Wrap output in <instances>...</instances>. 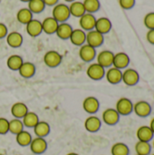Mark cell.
Instances as JSON below:
<instances>
[{
	"label": "cell",
	"instance_id": "6da1fadb",
	"mask_svg": "<svg viewBox=\"0 0 154 155\" xmlns=\"http://www.w3.org/2000/svg\"><path fill=\"white\" fill-rule=\"evenodd\" d=\"M52 16L58 22L64 23L66 22L69 17L71 16L69 6L64 3H58L54 6H53L52 10Z\"/></svg>",
	"mask_w": 154,
	"mask_h": 155
},
{
	"label": "cell",
	"instance_id": "7a4b0ae2",
	"mask_svg": "<svg viewBox=\"0 0 154 155\" xmlns=\"http://www.w3.org/2000/svg\"><path fill=\"white\" fill-rule=\"evenodd\" d=\"M115 110L118 112L120 116H127L133 113V103L127 97L120 98L115 105Z\"/></svg>",
	"mask_w": 154,
	"mask_h": 155
},
{
	"label": "cell",
	"instance_id": "3957f363",
	"mask_svg": "<svg viewBox=\"0 0 154 155\" xmlns=\"http://www.w3.org/2000/svg\"><path fill=\"white\" fill-rule=\"evenodd\" d=\"M140 81L139 73L133 68H126L123 71L122 82L127 86H134Z\"/></svg>",
	"mask_w": 154,
	"mask_h": 155
},
{
	"label": "cell",
	"instance_id": "277c9868",
	"mask_svg": "<svg viewBox=\"0 0 154 155\" xmlns=\"http://www.w3.org/2000/svg\"><path fill=\"white\" fill-rule=\"evenodd\" d=\"M63 57L61 54H59L57 51L50 50L47 51L44 55V63L46 66L50 68H55L62 63Z\"/></svg>",
	"mask_w": 154,
	"mask_h": 155
},
{
	"label": "cell",
	"instance_id": "5b68a950",
	"mask_svg": "<svg viewBox=\"0 0 154 155\" xmlns=\"http://www.w3.org/2000/svg\"><path fill=\"white\" fill-rule=\"evenodd\" d=\"M86 74L90 79L93 81H99L104 77L105 68H103L102 65H100L97 63H93L88 66L86 70Z\"/></svg>",
	"mask_w": 154,
	"mask_h": 155
},
{
	"label": "cell",
	"instance_id": "8992f818",
	"mask_svg": "<svg viewBox=\"0 0 154 155\" xmlns=\"http://www.w3.org/2000/svg\"><path fill=\"white\" fill-rule=\"evenodd\" d=\"M133 113L141 118L148 117L152 114V105L146 101H138L133 104Z\"/></svg>",
	"mask_w": 154,
	"mask_h": 155
},
{
	"label": "cell",
	"instance_id": "52a82bcc",
	"mask_svg": "<svg viewBox=\"0 0 154 155\" xmlns=\"http://www.w3.org/2000/svg\"><path fill=\"white\" fill-rule=\"evenodd\" d=\"M104 42V36L103 35H102L101 33L97 32L95 29L88 31L86 33V44L97 48L99 46H101Z\"/></svg>",
	"mask_w": 154,
	"mask_h": 155
},
{
	"label": "cell",
	"instance_id": "ba28073f",
	"mask_svg": "<svg viewBox=\"0 0 154 155\" xmlns=\"http://www.w3.org/2000/svg\"><path fill=\"white\" fill-rule=\"evenodd\" d=\"M114 54L110 50L101 51L98 54H96L97 64L102 65L103 68H110L113 66Z\"/></svg>",
	"mask_w": 154,
	"mask_h": 155
},
{
	"label": "cell",
	"instance_id": "9c48e42d",
	"mask_svg": "<svg viewBox=\"0 0 154 155\" xmlns=\"http://www.w3.org/2000/svg\"><path fill=\"white\" fill-rule=\"evenodd\" d=\"M96 48L84 44L82 46H80L79 49V56L81 60H83L85 63H90L92 62L95 57H96Z\"/></svg>",
	"mask_w": 154,
	"mask_h": 155
},
{
	"label": "cell",
	"instance_id": "30bf717a",
	"mask_svg": "<svg viewBox=\"0 0 154 155\" xmlns=\"http://www.w3.org/2000/svg\"><path fill=\"white\" fill-rule=\"evenodd\" d=\"M96 19L97 18L94 16L93 14L85 13L79 18V25L81 26V29L86 32L93 30L95 27Z\"/></svg>",
	"mask_w": 154,
	"mask_h": 155
},
{
	"label": "cell",
	"instance_id": "8fae6325",
	"mask_svg": "<svg viewBox=\"0 0 154 155\" xmlns=\"http://www.w3.org/2000/svg\"><path fill=\"white\" fill-rule=\"evenodd\" d=\"M120 114H118V112L115 110V108H108L105 109L102 115V119L103 122L110 126H113L115 124H118V122L120 121Z\"/></svg>",
	"mask_w": 154,
	"mask_h": 155
},
{
	"label": "cell",
	"instance_id": "7c38bea8",
	"mask_svg": "<svg viewBox=\"0 0 154 155\" xmlns=\"http://www.w3.org/2000/svg\"><path fill=\"white\" fill-rule=\"evenodd\" d=\"M83 108L85 113L93 115L98 112L100 108V102L94 96H88L83 102Z\"/></svg>",
	"mask_w": 154,
	"mask_h": 155
},
{
	"label": "cell",
	"instance_id": "4fadbf2b",
	"mask_svg": "<svg viewBox=\"0 0 154 155\" xmlns=\"http://www.w3.org/2000/svg\"><path fill=\"white\" fill-rule=\"evenodd\" d=\"M130 64V56L124 52H119L114 54L113 66L120 70L126 69Z\"/></svg>",
	"mask_w": 154,
	"mask_h": 155
},
{
	"label": "cell",
	"instance_id": "5bb4252c",
	"mask_svg": "<svg viewBox=\"0 0 154 155\" xmlns=\"http://www.w3.org/2000/svg\"><path fill=\"white\" fill-rule=\"evenodd\" d=\"M25 30L28 35L31 37H37L43 33L42 22L37 19H32L25 25Z\"/></svg>",
	"mask_w": 154,
	"mask_h": 155
},
{
	"label": "cell",
	"instance_id": "9a60e30c",
	"mask_svg": "<svg viewBox=\"0 0 154 155\" xmlns=\"http://www.w3.org/2000/svg\"><path fill=\"white\" fill-rule=\"evenodd\" d=\"M105 78L108 83L111 84H118L122 82V76H123V71L115 68L113 66L108 68L107 71H105Z\"/></svg>",
	"mask_w": 154,
	"mask_h": 155
},
{
	"label": "cell",
	"instance_id": "2e32d148",
	"mask_svg": "<svg viewBox=\"0 0 154 155\" xmlns=\"http://www.w3.org/2000/svg\"><path fill=\"white\" fill-rule=\"evenodd\" d=\"M29 146H30V150L33 153L42 154L47 149V143L44 138L36 137L34 139H32V142L29 144Z\"/></svg>",
	"mask_w": 154,
	"mask_h": 155
},
{
	"label": "cell",
	"instance_id": "e0dca14e",
	"mask_svg": "<svg viewBox=\"0 0 154 155\" xmlns=\"http://www.w3.org/2000/svg\"><path fill=\"white\" fill-rule=\"evenodd\" d=\"M101 126H102V120L93 114L88 116L84 121V128L89 133L98 132L101 129Z\"/></svg>",
	"mask_w": 154,
	"mask_h": 155
},
{
	"label": "cell",
	"instance_id": "ac0fdd59",
	"mask_svg": "<svg viewBox=\"0 0 154 155\" xmlns=\"http://www.w3.org/2000/svg\"><path fill=\"white\" fill-rule=\"evenodd\" d=\"M69 40L73 45L76 46H82L86 42V33L81 28L74 29Z\"/></svg>",
	"mask_w": 154,
	"mask_h": 155
},
{
	"label": "cell",
	"instance_id": "d6986e66",
	"mask_svg": "<svg viewBox=\"0 0 154 155\" xmlns=\"http://www.w3.org/2000/svg\"><path fill=\"white\" fill-rule=\"evenodd\" d=\"M136 137L138 141L150 143L154 138V134L149 125H143L137 129Z\"/></svg>",
	"mask_w": 154,
	"mask_h": 155
},
{
	"label": "cell",
	"instance_id": "ffe728a7",
	"mask_svg": "<svg viewBox=\"0 0 154 155\" xmlns=\"http://www.w3.org/2000/svg\"><path fill=\"white\" fill-rule=\"evenodd\" d=\"M5 39H6L7 45L12 48L20 47L23 45V42H24L23 35L19 32H16V31H13V32L8 33Z\"/></svg>",
	"mask_w": 154,
	"mask_h": 155
},
{
	"label": "cell",
	"instance_id": "44dd1931",
	"mask_svg": "<svg viewBox=\"0 0 154 155\" xmlns=\"http://www.w3.org/2000/svg\"><path fill=\"white\" fill-rule=\"evenodd\" d=\"M112 22L109 18L107 17H99L96 19V23H95V27L94 29L101 33L102 35H105V34H108L111 29H112Z\"/></svg>",
	"mask_w": 154,
	"mask_h": 155
},
{
	"label": "cell",
	"instance_id": "7402d4cb",
	"mask_svg": "<svg viewBox=\"0 0 154 155\" xmlns=\"http://www.w3.org/2000/svg\"><path fill=\"white\" fill-rule=\"evenodd\" d=\"M58 25H59V23L53 16H48L42 21L43 32H44L47 35L55 34Z\"/></svg>",
	"mask_w": 154,
	"mask_h": 155
},
{
	"label": "cell",
	"instance_id": "603a6c76",
	"mask_svg": "<svg viewBox=\"0 0 154 155\" xmlns=\"http://www.w3.org/2000/svg\"><path fill=\"white\" fill-rule=\"evenodd\" d=\"M73 30H74V28L72 27V25L70 24H68L66 22L59 23L55 34H56V35L60 39H62V40H67V39L70 38Z\"/></svg>",
	"mask_w": 154,
	"mask_h": 155
},
{
	"label": "cell",
	"instance_id": "cb8c5ba5",
	"mask_svg": "<svg viewBox=\"0 0 154 155\" xmlns=\"http://www.w3.org/2000/svg\"><path fill=\"white\" fill-rule=\"evenodd\" d=\"M28 107L25 104L17 102L14 104L11 107V114L14 116V118L16 119H23V117L28 113Z\"/></svg>",
	"mask_w": 154,
	"mask_h": 155
},
{
	"label": "cell",
	"instance_id": "d4e9b609",
	"mask_svg": "<svg viewBox=\"0 0 154 155\" xmlns=\"http://www.w3.org/2000/svg\"><path fill=\"white\" fill-rule=\"evenodd\" d=\"M35 71H36L35 65L33 63L24 62L23 64L21 65V67L18 70V73L22 77L28 79V78H31V77H33L34 75Z\"/></svg>",
	"mask_w": 154,
	"mask_h": 155
},
{
	"label": "cell",
	"instance_id": "484cf974",
	"mask_svg": "<svg viewBox=\"0 0 154 155\" xmlns=\"http://www.w3.org/2000/svg\"><path fill=\"white\" fill-rule=\"evenodd\" d=\"M50 125L48 123L44 121H39L36 125L34 127V133L36 135V137L44 138L50 134Z\"/></svg>",
	"mask_w": 154,
	"mask_h": 155
},
{
	"label": "cell",
	"instance_id": "4316f807",
	"mask_svg": "<svg viewBox=\"0 0 154 155\" xmlns=\"http://www.w3.org/2000/svg\"><path fill=\"white\" fill-rule=\"evenodd\" d=\"M69 6V10H70V14L71 15L74 16V17H78L80 18L83 15H84L86 12H85V9H84V4L83 2L81 1H74L70 4Z\"/></svg>",
	"mask_w": 154,
	"mask_h": 155
},
{
	"label": "cell",
	"instance_id": "83f0119b",
	"mask_svg": "<svg viewBox=\"0 0 154 155\" xmlns=\"http://www.w3.org/2000/svg\"><path fill=\"white\" fill-rule=\"evenodd\" d=\"M23 63H24V60L22 56L18 54H12L7 58L6 65L12 71H18L21 65L23 64Z\"/></svg>",
	"mask_w": 154,
	"mask_h": 155
},
{
	"label": "cell",
	"instance_id": "f1b7e54d",
	"mask_svg": "<svg viewBox=\"0 0 154 155\" xmlns=\"http://www.w3.org/2000/svg\"><path fill=\"white\" fill-rule=\"evenodd\" d=\"M16 19L20 24L26 25L33 19V14L27 7H24L19 9L16 13Z\"/></svg>",
	"mask_w": 154,
	"mask_h": 155
},
{
	"label": "cell",
	"instance_id": "f546056e",
	"mask_svg": "<svg viewBox=\"0 0 154 155\" xmlns=\"http://www.w3.org/2000/svg\"><path fill=\"white\" fill-rule=\"evenodd\" d=\"M23 124L25 127L27 128H34L36 124L39 122V117L38 115L34 113V112H28L22 119Z\"/></svg>",
	"mask_w": 154,
	"mask_h": 155
},
{
	"label": "cell",
	"instance_id": "4dcf8cb0",
	"mask_svg": "<svg viewBox=\"0 0 154 155\" xmlns=\"http://www.w3.org/2000/svg\"><path fill=\"white\" fill-rule=\"evenodd\" d=\"M32 135L29 132L23 130L22 132H20L19 134H17L15 135V141L18 143V145L22 146V147H25L28 146L31 142H32Z\"/></svg>",
	"mask_w": 154,
	"mask_h": 155
},
{
	"label": "cell",
	"instance_id": "1f68e13d",
	"mask_svg": "<svg viewBox=\"0 0 154 155\" xmlns=\"http://www.w3.org/2000/svg\"><path fill=\"white\" fill-rule=\"evenodd\" d=\"M136 154L138 155H150L152 153V145L150 143L138 141L134 146Z\"/></svg>",
	"mask_w": 154,
	"mask_h": 155
},
{
	"label": "cell",
	"instance_id": "d6a6232c",
	"mask_svg": "<svg viewBox=\"0 0 154 155\" xmlns=\"http://www.w3.org/2000/svg\"><path fill=\"white\" fill-rule=\"evenodd\" d=\"M112 155H129L130 149L124 143H116L111 148Z\"/></svg>",
	"mask_w": 154,
	"mask_h": 155
},
{
	"label": "cell",
	"instance_id": "836d02e7",
	"mask_svg": "<svg viewBox=\"0 0 154 155\" xmlns=\"http://www.w3.org/2000/svg\"><path fill=\"white\" fill-rule=\"evenodd\" d=\"M27 4V8L32 12V14H40L46 6L43 0H30Z\"/></svg>",
	"mask_w": 154,
	"mask_h": 155
},
{
	"label": "cell",
	"instance_id": "e575fe53",
	"mask_svg": "<svg viewBox=\"0 0 154 155\" xmlns=\"http://www.w3.org/2000/svg\"><path fill=\"white\" fill-rule=\"evenodd\" d=\"M83 4H84L85 12L90 13V14L96 13L101 7V3L99 0H84Z\"/></svg>",
	"mask_w": 154,
	"mask_h": 155
},
{
	"label": "cell",
	"instance_id": "d590c367",
	"mask_svg": "<svg viewBox=\"0 0 154 155\" xmlns=\"http://www.w3.org/2000/svg\"><path fill=\"white\" fill-rule=\"evenodd\" d=\"M24 127L25 126H24L21 119L14 118L9 121V132L15 135H16L17 134L22 132L24 130Z\"/></svg>",
	"mask_w": 154,
	"mask_h": 155
},
{
	"label": "cell",
	"instance_id": "8d00e7d4",
	"mask_svg": "<svg viewBox=\"0 0 154 155\" xmlns=\"http://www.w3.org/2000/svg\"><path fill=\"white\" fill-rule=\"evenodd\" d=\"M143 24L148 30L154 29V12H150L145 15L143 18Z\"/></svg>",
	"mask_w": 154,
	"mask_h": 155
},
{
	"label": "cell",
	"instance_id": "74e56055",
	"mask_svg": "<svg viewBox=\"0 0 154 155\" xmlns=\"http://www.w3.org/2000/svg\"><path fill=\"white\" fill-rule=\"evenodd\" d=\"M9 132V121L4 117H0V134L4 135Z\"/></svg>",
	"mask_w": 154,
	"mask_h": 155
},
{
	"label": "cell",
	"instance_id": "f35d334b",
	"mask_svg": "<svg viewBox=\"0 0 154 155\" xmlns=\"http://www.w3.org/2000/svg\"><path fill=\"white\" fill-rule=\"evenodd\" d=\"M136 0H119L120 6L124 10H130L134 7Z\"/></svg>",
	"mask_w": 154,
	"mask_h": 155
},
{
	"label": "cell",
	"instance_id": "ab89813d",
	"mask_svg": "<svg viewBox=\"0 0 154 155\" xmlns=\"http://www.w3.org/2000/svg\"><path fill=\"white\" fill-rule=\"evenodd\" d=\"M7 34H8L7 26L4 23L0 22V39H3V38L6 37Z\"/></svg>",
	"mask_w": 154,
	"mask_h": 155
},
{
	"label": "cell",
	"instance_id": "60d3db41",
	"mask_svg": "<svg viewBox=\"0 0 154 155\" xmlns=\"http://www.w3.org/2000/svg\"><path fill=\"white\" fill-rule=\"evenodd\" d=\"M146 39L149 44L154 45V29L148 30V32L146 34Z\"/></svg>",
	"mask_w": 154,
	"mask_h": 155
},
{
	"label": "cell",
	"instance_id": "b9f144b4",
	"mask_svg": "<svg viewBox=\"0 0 154 155\" xmlns=\"http://www.w3.org/2000/svg\"><path fill=\"white\" fill-rule=\"evenodd\" d=\"M44 5L47 6H54L59 3V0H43Z\"/></svg>",
	"mask_w": 154,
	"mask_h": 155
},
{
	"label": "cell",
	"instance_id": "7bdbcfd3",
	"mask_svg": "<svg viewBox=\"0 0 154 155\" xmlns=\"http://www.w3.org/2000/svg\"><path fill=\"white\" fill-rule=\"evenodd\" d=\"M150 128L152 129V133L154 134V117L151 120V122H150Z\"/></svg>",
	"mask_w": 154,
	"mask_h": 155
},
{
	"label": "cell",
	"instance_id": "ee69618b",
	"mask_svg": "<svg viewBox=\"0 0 154 155\" xmlns=\"http://www.w3.org/2000/svg\"><path fill=\"white\" fill-rule=\"evenodd\" d=\"M66 155H79L78 153H67Z\"/></svg>",
	"mask_w": 154,
	"mask_h": 155
},
{
	"label": "cell",
	"instance_id": "f6af8a7d",
	"mask_svg": "<svg viewBox=\"0 0 154 155\" xmlns=\"http://www.w3.org/2000/svg\"><path fill=\"white\" fill-rule=\"evenodd\" d=\"M65 2H68V3H72V2H74V1H75V0H64Z\"/></svg>",
	"mask_w": 154,
	"mask_h": 155
},
{
	"label": "cell",
	"instance_id": "bcb514c9",
	"mask_svg": "<svg viewBox=\"0 0 154 155\" xmlns=\"http://www.w3.org/2000/svg\"><path fill=\"white\" fill-rule=\"evenodd\" d=\"M20 1H21V2H25V3H28L30 0H20Z\"/></svg>",
	"mask_w": 154,
	"mask_h": 155
},
{
	"label": "cell",
	"instance_id": "7dc6e473",
	"mask_svg": "<svg viewBox=\"0 0 154 155\" xmlns=\"http://www.w3.org/2000/svg\"><path fill=\"white\" fill-rule=\"evenodd\" d=\"M152 140H153V142H152V147H153V149H154V138L152 139Z\"/></svg>",
	"mask_w": 154,
	"mask_h": 155
},
{
	"label": "cell",
	"instance_id": "c3c4849f",
	"mask_svg": "<svg viewBox=\"0 0 154 155\" xmlns=\"http://www.w3.org/2000/svg\"><path fill=\"white\" fill-rule=\"evenodd\" d=\"M150 155H154V153H152V154H150Z\"/></svg>",
	"mask_w": 154,
	"mask_h": 155
},
{
	"label": "cell",
	"instance_id": "681fc988",
	"mask_svg": "<svg viewBox=\"0 0 154 155\" xmlns=\"http://www.w3.org/2000/svg\"><path fill=\"white\" fill-rule=\"evenodd\" d=\"M0 3H1V0H0Z\"/></svg>",
	"mask_w": 154,
	"mask_h": 155
},
{
	"label": "cell",
	"instance_id": "f907efd6",
	"mask_svg": "<svg viewBox=\"0 0 154 155\" xmlns=\"http://www.w3.org/2000/svg\"><path fill=\"white\" fill-rule=\"evenodd\" d=\"M136 155H138V154H136Z\"/></svg>",
	"mask_w": 154,
	"mask_h": 155
}]
</instances>
